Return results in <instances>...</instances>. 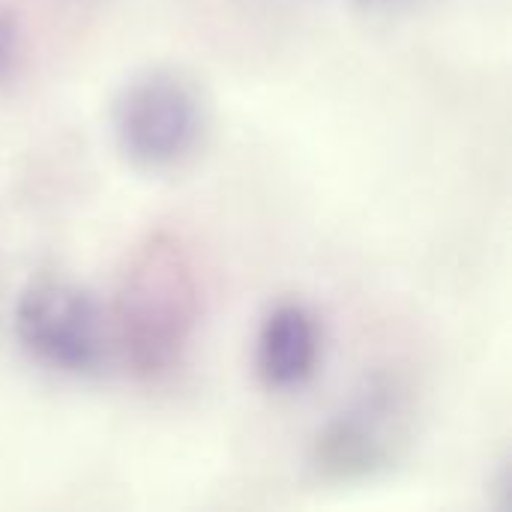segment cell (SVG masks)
Returning a JSON list of instances; mask_svg holds the SVG:
<instances>
[{
	"label": "cell",
	"instance_id": "cell-4",
	"mask_svg": "<svg viewBox=\"0 0 512 512\" xmlns=\"http://www.w3.org/2000/svg\"><path fill=\"white\" fill-rule=\"evenodd\" d=\"M411 405L390 378L366 381L315 435L312 468L327 483H360L387 471L408 444Z\"/></svg>",
	"mask_w": 512,
	"mask_h": 512
},
{
	"label": "cell",
	"instance_id": "cell-3",
	"mask_svg": "<svg viewBox=\"0 0 512 512\" xmlns=\"http://www.w3.org/2000/svg\"><path fill=\"white\" fill-rule=\"evenodd\" d=\"M15 339L30 360L60 375H96L111 351L108 312L72 279H30L12 312Z\"/></svg>",
	"mask_w": 512,
	"mask_h": 512
},
{
	"label": "cell",
	"instance_id": "cell-2",
	"mask_svg": "<svg viewBox=\"0 0 512 512\" xmlns=\"http://www.w3.org/2000/svg\"><path fill=\"white\" fill-rule=\"evenodd\" d=\"M207 132V108L192 81L153 69L132 78L111 111L120 156L138 171H174L189 162Z\"/></svg>",
	"mask_w": 512,
	"mask_h": 512
},
{
	"label": "cell",
	"instance_id": "cell-5",
	"mask_svg": "<svg viewBox=\"0 0 512 512\" xmlns=\"http://www.w3.org/2000/svg\"><path fill=\"white\" fill-rule=\"evenodd\" d=\"M324 330L318 315L303 303L273 306L255 336V372L273 393L303 390L321 366Z\"/></svg>",
	"mask_w": 512,
	"mask_h": 512
},
{
	"label": "cell",
	"instance_id": "cell-7",
	"mask_svg": "<svg viewBox=\"0 0 512 512\" xmlns=\"http://www.w3.org/2000/svg\"><path fill=\"white\" fill-rule=\"evenodd\" d=\"M366 6H384V3H396V0H363Z\"/></svg>",
	"mask_w": 512,
	"mask_h": 512
},
{
	"label": "cell",
	"instance_id": "cell-6",
	"mask_svg": "<svg viewBox=\"0 0 512 512\" xmlns=\"http://www.w3.org/2000/svg\"><path fill=\"white\" fill-rule=\"evenodd\" d=\"M24 60V36L21 24L12 12L0 9V90L9 87Z\"/></svg>",
	"mask_w": 512,
	"mask_h": 512
},
{
	"label": "cell",
	"instance_id": "cell-1",
	"mask_svg": "<svg viewBox=\"0 0 512 512\" xmlns=\"http://www.w3.org/2000/svg\"><path fill=\"white\" fill-rule=\"evenodd\" d=\"M201 321V285L174 234H150L120 273L108 312L111 351L141 381H162L186 360Z\"/></svg>",
	"mask_w": 512,
	"mask_h": 512
}]
</instances>
